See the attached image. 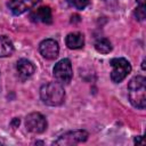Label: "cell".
<instances>
[{
    "label": "cell",
    "instance_id": "obj_1",
    "mask_svg": "<svg viewBox=\"0 0 146 146\" xmlns=\"http://www.w3.org/2000/svg\"><path fill=\"white\" fill-rule=\"evenodd\" d=\"M128 97L131 105L144 110L146 106V79L143 75L133 76L128 83Z\"/></svg>",
    "mask_w": 146,
    "mask_h": 146
},
{
    "label": "cell",
    "instance_id": "obj_2",
    "mask_svg": "<svg viewBox=\"0 0 146 146\" xmlns=\"http://www.w3.org/2000/svg\"><path fill=\"white\" fill-rule=\"evenodd\" d=\"M40 98L48 106H59L65 100L63 84L58 82H48L40 88Z\"/></svg>",
    "mask_w": 146,
    "mask_h": 146
},
{
    "label": "cell",
    "instance_id": "obj_3",
    "mask_svg": "<svg viewBox=\"0 0 146 146\" xmlns=\"http://www.w3.org/2000/svg\"><path fill=\"white\" fill-rule=\"evenodd\" d=\"M110 64L112 66L111 80L114 83H120L131 72V64L125 58H122V57L113 58V59H111Z\"/></svg>",
    "mask_w": 146,
    "mask_h": 146
},
{
    "label": "cell",
    "instance_id": "obj_4",
    "mask_svg": "<svg viewBox=\"0 0 146 146\" xmlns=\"http://www.w3.org/2000/svg\"><path fill=\"white\" fill-rule=\"evenodd\" d=\"M52 73L58 83L68 84L73 78V68H72L71 60L67 58H64L57 62L52 68Z\"/></svg>",
    "mask_w": 146,
    "mask_h": 146
},
{
    "label": "cell",
    "instance_id": "obj_5",
    "mask_svg": "<svg viewBox=\"0 0 146 146\" xmlns=\"http://www.w3.org/2000/svg\"><path fill=\"white\" fill-rule=\"evenodd\" d=\"M89 137V133L86 130H72L60 135L52 145L57 146H72L80 143H84Z\"/></svg>",
    "mask_w": 146,
    "mask_h": 146
},
{
    "label": "cell",
    "instance_id": "obj_6",
    "mask_svg": "<svg viewBox=\"0 0 146 146\" xmlns=\"http://www.w3.org/2000/svg\"><path fill=\"white\" fill-rule=\"evenodd\" d=\"M25 127H26L27 131H30L32 133H42L43 131H46L48 123H47L46 117L41 113L33 112L26 116Z\"/></svg>",
    "mask_w": 146,
    "mask_h": 146
},
{
    "label": "cell",
    "instance_id": "obj_7",
    "mask_svg": "<svg viewBox=\"0 0 146 146\" xmlns=\"http://www.w3.org/2000/svg\"><path fill=\"white\" fill-rule=\"evenodd\" d=\"M39 52L46 59H49V60L56 59L59 54L58 42L54 39H46L41 41V43L39 44Z\"/></svg>",
    "mask_w": 146,
    "mask_h": 146
},
{
    "label": "cell",
    "instance_id": "obj_8",
    "mask_svg": "<svg viewBox=\"0 0 146 146\" xmlns=\"http://www.w3.org/2000/svg\"><path fill=\"white\" fill-rule=\"evenodd\" d=\"M39 1L40 0H9L7 6L14 15L18 16L32 9Z\"/></svg>",
    "mask_w": 146,
    "mask_h": 146
},
{
    "label": "cell",
    "instance_id": "obj_9",
    "mask_svg": "<svg viewBox=\"0 0 146 146\" xmlns=\"http://www.w3.org/2000/svg\"><path fill=\"white\" fill-rule=\"evenodd\" d=\"M16 70H17L18 75L21 76V79L26 80L34 74L35 66L31 60H29L26 58H21L16 64Z\"/></svg>",
    "mask_w": 146,
    "mask_h": 146
},
{
    "label": "cell",
    "instance_id": "obj_10",
    "mask_svg": "<svg viewBox=\"0 0 146 146\" xmlns=\"http://www.w3.org/2000/svg\"><path fill=\"white\" fill-rule=\"evenodd\" d=\"M30 18L33 22H41V23L50 24L52 22L51 10L49 7H40L30 14Z\"/></svg>",
    "mask_w": 146,
    "mask_h": 146
},
{
    "label": "cell",
    "instance_id": "obj_11",
    "mask_svg": "<svg viewBox=\"0 0 146 146\" xmlns=\"http://www.w3.org/2000/svg\"><path fill=\"white\" fill-rule=\"evenodd\" d=\"M65 43L68 49H80L84 44V36L80 32L68 33L65 38Z\"/></svg>",
    "mask_w": 146,
    "mask_h": 146
},
{
    "label": "cell",
    "instance_id": "obj_12",
    "mask_svg": "<svg viewBox=\"0 0 146 146\" xmlns=\"http://www.w3.org/2000/svg\"><path fill=\"white\" fill-rule=\"evenodd\" d=\"M13 52H14L13 42L6 35H0V57L11 56Z\"/></svg>",
    "mask_w": 146,
    "mask_h": 146
},
{
    "label": "cell",
    "instance_id": "obj_13",
    "mask_svg": "<svg viewBox=\"0 0 146 146\" xmlns=\"http://www.w3.org/2000/svg\"><path fill=\"white\" fill-rule=\"evenodd\" d=\"M95 49L100 54H108L112 50V43L110 42L108 39L103 38V39H99L96 41Z\"/></svg>",
    "mask_w": 146,
    "mask_h": 146
},
{
    "label": "cell",
    "instance_id": "obj_14",
    "mask_svg": "<svg viewBox=\"0 0 146 146\" xmlns=\"http://www.w3.org/2000/svg\"><path fill=\"white\" fill-rule=\"evenodd\" d=\"M135 16L138 21H144L146 16L145 11V0H137V8L135 10Z\"/></svg>",
    "mask_w": 146,
    "mask_h": 146
},
{
    "label": "cell",
    "instance_id": "obj_15",
    "mask_svg": "<svg viewBox=\"0 0 146 146\" xmlns=\"http://www.w3.org/2000/svg\"><path fill=\"white\" fill-rule=\"evenodd\" d=\"M67 1L71 6H73L74 8L79 9V10L84 9L89 5V0H67Z\"/></svg>",
    "mask_w": 146,
    "mask_h": 146
},
{
    "label": "cell",
    "instance_id": "obj_16",
    "mask_svg": "<svg viewBox=\"0 0 146 146\" xmlns=\"http://www.w3.org/2000/svg\"><path fill=\"white\" fill-rule=\"evenodd\" d=\"M141 138H143V137L136 138V139H135V143H136V144H141V143H143V141H141Z\"/></svg>",
    "mask_w": 146,
    "mask_h": 146
},
{
    "label": "cell",
    "instance_id": "obj_17",
    "mask_svg": "<svg viewBox=\"0 0 146 146\" xmlns=\"http://www.w3.org/2000/svg\"><path fill=\"white\" fill-rule=\"evenodd\" d=\"M143 65H141V67H143V70H145V60H143V63H141Z\"/></svg>",
    "mask_w": 146,
    "mask_h": 146
}]
</instances>
